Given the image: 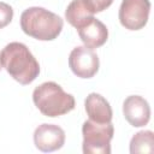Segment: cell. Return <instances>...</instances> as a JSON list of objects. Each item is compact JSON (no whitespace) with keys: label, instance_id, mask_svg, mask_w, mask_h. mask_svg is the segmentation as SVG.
<instances>
[{"label":"cell","instance_id":"cell-4","mask_svg":"<svg viewBox=\"0 0 154 154\" xmlns=\"http://www.w3.org/2000/svg\"><path fill=\"white\" fill-rule=\"evenodd\" d=\"M84 154H109L111 141L114 135V126L109 123H95L90 119L82 125Z\"/></svg>","mask_w":154,"mask_h":154},{"label":"cell","instance_id":"cell-3","mask_svg":"<svg viewBox=\"0 0 154 154\" xmlns=\"http://www.w3.org/2000/svg\"><path fill=\"white\" fill-rule=\"evenodd\" d=\"M32 101L43 116L51 118L64 116L76 106L75 97L55 82H45L36 87L32 91Z\"/></svg>","mask_w":154,"mask_h":154},{"label":"cell","instance_id":"cell-7","mask_svg":"<svg viewBox=\"0 0 154 154\" xmlns=\"http://www.w3.org/2000/svg\"><path fill=\"white\" fill-rule=\"evenodd\" d=\"M65 143V131L55 124H41L34 131L35 147L45 153L60 149Z\"/></svg>","mask_w":154,"mask_h":154},{"label":"cell","instance_id":"cell-1","mask_svg":"<svg viewBox=\"0 0 154 154\" xmlns=\"http://www.w3.org/2000/svg\"><path fill=\"white\" fill-rule=\"evenodd\" d=\"M1 66L18 83L28 85L40 75V65L29 48L22 42H10L0 53Z\"/></svg>","mask_w":154,"mask_h":154},{"label":"cell","instance_id":"cell-2","mask_svg":"<svg viewBox=\"0 0 154 154\" xmlns=\"http://www.w3.org/2000/svg\"><path fill=\"white\" fill-rule=\"evenodd\" d=\"M63 26L64 20L57 13L43 7H29L20 14V28L24 34L40 41H52L57 38Z\"/></svg>","mask_w":154,"mask_h":154},{"label":"cell","instance_id":"cell-9","mask_svg":"<svg viewBox=\"0 0 154 154\" xmlns=\"http://www.w3.org/2000/svg\"><path fill=\"white\" fill-rule=\"evenodd\" d=\"M78 36L84 43L85 47L94 49L103 46L108 38V29L107 26L95 17H93L89 22H87L83 26L77 29Z\"/></svg>","mask_w":154,"mask_h":154},{"label":"cell","instance_id":"cell-10","mask_svg":"<svg viewBox=\"0 0 154 154\" xmlns=\"http://www.w3.org/2000/svg\"><path fill=\"white\" fill-rule=\"evenodd\" d=\"M85 112L91 122L109 123L112 122L113 112L109 102L97 93H90L84 101Z\"/></svg>","mask_w":154,"mask_h":154},{"label":"cell","instance_id":"cell-14","mask_svg":"<svg viewBox=\"0 0 154 154\" xmlns=\"http://www.w3.org/2000/svg\"><path fill=\"white\" fill-rule=\"evenodd\" d=\"M87 1L89 2L90 7L95 13L102 12L103 10L108 8L113 2V0H87Z\"/></svg>","mask_w":154,"mask_h":154},{"label":"cell","instance_id":"cell-13","mask_svg":"<svg viewBox=\"0 0 154 154\" xmlns=\"http://www.w3.org/2000/svg\"><path fill=\"white\" fill-rule=\"evenodd\" d=\"M13 18V10L12 7L0 1V29L7 26Z\"/></svg>","mask_w":154,"mask_h":154},{"label":"cell","instance_id":"cell-15","mask_svg":"<svg viewBox=\"0 0 154 154\" xmlns=\"http://www.w3.org/2000/svg\"><path fill=\"white\" fill-rule=\"evenodd\" d=\"M1 69H2V66H1V63H0V70H1Z\"/></svg>","mask_w":154,"mask_h":154},{"label":"cell","instance_id":"cell-11","mask_svg":"<svg viewBox=\"0 0 154 154\" xmlns=\"http://www.w3.org/2000/svg\"><path fill=\"white\" fill-rule=\"evenodd\" d=\"M95 12L87 0H72L65 11L66 20L76 29L83 26L94 17Z\"/></svg>","mask_w":154,"mask_h":154},{"label":"cell","instance_id":"cell-12","mask_svg":"<svg viewBox=\"0 0 154 154\" xmlns=\"http://www.w3.org/2000/svg\"><path fill=\"white\" fill-rule=\"evenodd\" d=\"M154 134L150 130H142L135 134L130 141V153H153Z\"/></svg>","mask_w":154,"mask_h":154},{"label":"cell","instance_id":"cell-6","mask_svg":"<svg viewBox=\"0 0 154 154\" xmlns=\"http://www.w3.org/2000/svg\"><path fill=\"white\" fill-rule=\"evenodd\" d=\"M69 66L77 77L91 78L99 71L100 60L93 49L85 46H78L75 47L69 55Z\"/></svg>","mask_w":154,"mask_h":154},{"label":"cell","instance_id":"cell-8","mask_svg":"<svg viewBox=\"0 0 154 154\" xmlns=\"http://www.w3.org/2000/svg\"><path fill=\"white\" fill-rule=\"evenodd\" d=\"M123 114L131 126L141 128L147 125L150 119V106L144 97L130 95L123 102Z\"/></svg>","mask_w":154,"mask_h":154},{"label":"cell","instance_id":"cell-5","mask_svg":"<svg viewBox=\"0 0 154 154\" xmlns=\"http://www.w3.org/2000/svg\"><path fill=\"white\" fill-rule=\"evenodd\" d=\"M150 12L149 0H123L119 7V22L128 30H140L146 26Z\"/></svg>","mask_w":154,"mask_h":154}]
</instances>
